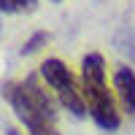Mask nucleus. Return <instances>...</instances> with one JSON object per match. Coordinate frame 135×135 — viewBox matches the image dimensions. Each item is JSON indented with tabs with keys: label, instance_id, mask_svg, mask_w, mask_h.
<instances>
[{
	"label": "nucleus",
	"instance_id": "f257e3e1",
	"mask_svg": "<svg viewBox=\"0 0 135 135\" xmlns=\"http://www.w3.org/2000/svg\"><path fill=\"white\" fill-rule=\"evenodd\" d=\"M6 95L11 100V105H14L16 116L30 130V135H60L57 127H54L51 103L35 78H25L22 84L6 86Z\"/></svg>",
	"mask_w": 135,
	"mask_h": 135
},
{
	"label": "nucleus",
	"instance_id": "f03ea898",
	"mask_svg": "<svg viewBox=\"0 0 135 135\" xmlns=\"http://www.w3.org/2000/svg\"><path fill=\"white\" fill-rule=\"evenodd\" d=\"M81 76H84V100L92 119L103 130H116L119 127V111L111 100V89L105 84V60L103 54H86L81 62Z\"/></svg>",
	"mask_w": 135,
	"mask_h": 135
},
{
	"label": "nucleus",
	"instance_id": "7ed1b4c3",
	"mask_svg": "<svg viewBox=\"0 0 135 135\" xmlns=\"http://www.w3.org/2000/svg\"><path fill=\"white\" fill-rule=\"evenodd\" d=\"M41 73H43V78H46V84L57 92L60 103H62L68 111H73L76 116H84L86 111H89L86 103H84V95L78 92L73 76H70V70H68V65H65L62 60H57V57L46 60V62L41 65Z\"/></svg>",
	"mask_w": 135,
	"mask_h": 135
},
{
	"label": "nucleus",
	"instance_id": "20e7f679",
	"mask_svg": "<svg viewBox=\"0 0 135 135\" xmlns=\"http://www.w3.org/2000/svg\"><path fill=\"white\" fill-rule=\"evenodd\" d=\"M114 86L122 100V108L127 114H135V73H132V68H119L114 73Z\"/></svg>",
	"mask_w": 135,
	"mask_h": 135
},
{
	"label": "nucleus",
	"instance_id": "39448f33",
	"mask_svg": "<svg viewBox=\"0 0 135 135\" xmlns=\"http://www.w3.org/2000/svg\"><path fill=\"white\" fill-rule=\"evenodd\" d=\"M38 0H0V11L3 14H27V11H35Z\"/></svg>",
	"mask_w": 135,
	"mask_h": 135
},
{
	"label": "nucleus",
	"instance_id": "423d86ee",
	"mask_svg": "<svg viewBox=\"0 0 135 135\" xmlns=\"http://www.w3.org/2000/svg\"><path fill=\"white\" fill-rule=\"evenodd\" d=\"M41 43H46V32H35V35H32L25 46H22V54H32V51H38Z\"/></svg>",
	"mask_w": 135,
	"mask_h": 135
},
{
	"label": "nucleus",
	"instance_id": "0eeeda50",
	"mask_svg": "<svg viewBox=\"0 0 135 135\" xmlns=\"http://www.w3.org/2000/svg\"><path fill=\"white\" fill-rule=\"evenodd\" d=\"M6 135H19V132H16L14 127H8V130H6Z\"/></svg>",
	"mask_w": 135,
	"mask_h": 135
},
{
	"label": "nucleus",
	"instance_id": "6e6552de",
	"mask_svg": "<svg viewBox=\"0 0 135 135\" xmlns=\"http://www.w3.org/2000/svg\"><path fill=\"white\" fill-rule=\"evenodd\" d=\"M54 3H60V0H54Z\"/></svg>",
	"mask_w": 135,
	"mask_h": 135
}]
</instances>
